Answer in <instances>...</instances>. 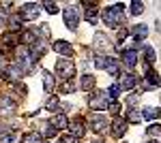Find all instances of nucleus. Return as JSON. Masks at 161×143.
<instances>
[{
  "instance_id": "f257e3e1",
  "label": "nucleus",
  "mask_w": 161,
  "mask_h": 143,
  "mask_svg": "<svg viewBox=\"0 0 161 143\" xmlns=\"http://www.w3.org/2000/svg\"><path fill=\"white\" fill-rule=\"evenodd\" d=\"M123 11H125L123 4H112V7H108L103 11V22H105V26L118 28V26L123 24Z\"/></svg>"
},
{
  "instance_id": "f03ea898",
  "label": "nucleus",
  "mask_w": 161,
  "mask_h": 143,
  "mask_svg": "<svg viewBox=\"0 0 161 143\" xmlns=\"http://www.w3.org/2000/svg\"><path fill=\"white\" fill-rule=\"evenodd\" d=\"M56 75L60 77L62 81H69L75 75V64L71 60H58L56 62Z\"/></svg>"
},
{
  "instance_id": "7ed1b4c3",
  "label": "nucleus",
  "mask_w": 161,
  "mask_h": 143,
  "mask_svg": "<svg viewBox=\"0 0 161 143\" xmlns=\"http://www.w3.org/2000/svg\"><path fill=\"white\" fill-rule=\"evenodd\" d=\"M62 17H64V26H67L69 30H75L77 24H80V9L73 7V4H69V7H64Z\"/></svg>"
},
{
  "instance_id": "20e7f679",
  "label": "nucleus",
  "mask_w": 161,
  "mask_h": 143,
  "mask_svg": "<svg viewBox=\"0 0 161 143\" xmlns=\"http://www.w3.org/2000/svg\"><path fill=\"white\" fill-rule=\"evenodd\" d=\"M114 100L108 92H97L95 96H90V107L97 109V111H101V109H108L110 107V103Z\"/></svg>"
},
{
  "instance_id": "39448f33",
  "label": "nucleus",
  "mask_w": 161,
  "mask_h": 143,
  "mask_svg": "<svg viewBox=\"0 0 161 143\" xmlns=\"http://www.w3.org/2000/svg\"><path fill=\"white\" fill-rule=\"evenodd\" d=\"M39 13H41V4H37V2H26L24 7H22V11H19V15H22V19L32 22V19L39 17Z\"/></svg>"
},
{
  "instance_id": "423d86ee",
  "label": "nucleus",
  "mask_w": 161,
  "mask_h": 143,
  "mask_svg": "<svg viewBox=\"0 0 161 143\" xmlns=\"http://www.w3.org/2000/svg\"><path fill=\"white\" fill-rule=\"evenodd\" d=\"M90 126H92V130L103 132L108 128V118H105L103 113H92V115H90Z\"/></svg>"
},
{
  "instance_id": "0eeeda50",
  "label": "nucleus",
  "mask_w": 161,
  "mask_h": 143,
  "mask_svg": "<svg viewBox=\"0 0 161 143\" xmlns=\"http://www.w3.org/2000/svg\"><path fill=\"white\" fill-rule=\"evenodd\" d=\"M92 45H95L97 51H105V49H110V38L103 32H97V34L92 36Z\"/></svg>"
},
{
  "instance_id": "6e6552de",
  "label": "nucleus",
  "mask_w": 161,
  "mask_h": 143,
  "mask_svg": "<svg viewBox=\"0 0 161 143\" xmlns=\"http://www.w3.org/2000/svg\"><path fill=\"white\" fill-rule=\"evenodd\" d=\"M52 47H54L56 54H60V56H67V58H69V56H73V45H71L69 41H56Z\"/></svg>"
},
{
  "instance_id": "1a4fd4ad",
  "label": "nucleus",
  "mask_w": 161,
  "mask_h": 143,
  "mask_svg": "<svg viewBox=\"0 0 161 143\" xmlns=\"http://www.w3.org/2000/svg\"><path fill=\"white\" fill-rule=\"evenodd\" d=\"M125 130H127V120L116 118L114 122H112V135H114L116 139H120V137L125 135Z\"/></svg>"
},
{
  "instance_id": "9d476101",
  "label": "nucleus",
  "mask_w": 161,
  "mask_h": 143,
  "mask_svg": "<svg viewBox=\"0 0 161 143\" xmlns=\"http://www.w3.org/2000/svg\"><path fill=\"white\" fill-rule=\"evenodd\" d=\"M123 64L127 69H133L137 64V51L136 49H125L123 51Z\"/></svg>"
},
{
  "instance_id": "9b49d317",
  "label": "nucleus",
  "mask_w": 161,
  "mask_h": 143,
  "mask_svg": "<svg viewBox=\"0 0 161 143\" xmlns=\"http://www.w3.org/2000/svg\"><path fill=\"white\" fill-rule=\"evenodd\" d=\"M13 109H15V103L11 100V96L9 94H0V113L7 115V113H11Z\"/></svg>"
},
{
  "instance_id": "f8f14e48",
  "label": "nucleus",
  "mask_w": 161,
  "mask_h": 143,
  "mask_svg": "<svg viewBox=\"0 0 161 143\" xmlns=\"http://www.w3.org/2000/svg\"><path fill=\"white\" fill-rule=\"evenodd\" d=\"M136 84H137L136 75H131V73L120 75V90H131V88H136Z\"/></svg>"
},
{
  "instance_id": "ddd939ff",
  "label": "nucleus",
  "mask_w": 161,
  "mask_h": 143,
  "mask_svg": "<svg viewBox=\"0 0 161 143\" xmlns=\"http://www.w3.org/2000/svg\"><path fill=\"white\" fill-rule=\"evenodd\" d=\"M131 34L136 36L137 43H142V41H144V36L148 34V26H144V24H136L133 28H131Z\"/></svg>"
},
{
  "instance_id": "4468645a",
  "label": "nucleus",
  "mask_w": 161,
  "mask_h": 143,
  "mask_svg": "<svg viewBox=\"0 0 161 143\" xmlns=\"http://www.w3.org/2000/svg\"><path fill=\"white\" fill-rule=\"evenodd\" d=\"M50 124L54 126V128H58V130H64V128H69V120L64 118L62 113H58V115H54V118L50 120Z\"/></svg>"
},
{
  "instance_id": "2eb2a0df",
  "label": "nucleus",
  "mask_w": 161,
  "mask_h": 143,
  "mask_svg": "<svg viewBox=\"0 0 161 143\" xmlns=\"http://www.w3.org/2000/svg\"><path fill=\"white\" fill-rule=\"evenodd\" d=\"M97 17H99V9H97V7H95V4H92V7H88L86 9V13H84V19H86L88 24H97Z\"/></svg>"
},
{
  "instance_id": "dca6fc26",
  "label": "nucleus",
  "mask_w": 161,
  "mask_h": 143,
  "mask_svg": "<svg viewBox=\"0 0 161 143\" xmlns=\"http://www.w3.org/2000/svg\"><path fill=\"white\" fill-rule=\"evenodd\" d=\"M22 24H24L22 15H11V17H9V28H11V32H19V30H22Z\"/></svg>"
},
{
  "instance_id": "f3484780",
  "label": "nucleus",
  "mask_w": 161,
  "mask_h": 143,
  "mask_svg": "<svg viewBox=\"0 0 161 143\" xmlns=\"http://www.w3.org/2000/svg\"><path fill=\"white\" fill-rule=\"evenodd\" d=\"M41 75H43V88H45V92L50 94L52 90H54V75H52L50 71H43Z\"/></svg>"
},
{
  "instance_id": "a211bd4d",
  "label": "nucleus",
  "mask_w": 161,
  "mask_h": 143,
  "mask_svg": "<svg viewBox=\"0 0 161 143\" xmlns=\"http://www.w3.org/2000/svg\"><path fill=\"white\" fill-rule=\"evenodd\" d=\"M144 81L150 85V88H157V85H161V79H159V75L155 71H148L146 73V77H144Z\"/></svg>"
},
{
  "instance_id": "6ab92c4d",
  "label": "nucleus",
  "mask_w": 161,
  "mask_h": 143,
  "mask_svg": "<svg viewBox=\"0 0 161 143\" xmlns=\"http://www.w3.org/2000/svg\"><path fill=\"white\" fill-rule=\"evenodd\" d=\"M69 128H71V135H73V137H77V139H80V137L84 135V124H82L80 120L71 122V124H69Z\"/></svg>"
},
{
  "instance_id": "aec40b11",
  "label": "nucleus",
  "mask_w": 161,
  "mask_h": 143,
  "mask_svg": "<svg viewBox=\"0 0 161 143\" xmlns=\"http://www.w3.org/2000/svg\"><path fill=\"white\" fill-rule=\"evenodd\" d=\"M161 115V109H155V107H146L142 111V118L144 120H157Z\"/></svg>"
},
{
  "instance_id": "412c9836",
  "label": "nucleus",
  "mask_w": 161,
  "mask_h": 143,
  "mask_svg": "<svg viewBox=\"0 0 161 143\" xmlns=\"http://www.w3.org/2000/svg\"><path fill=\"white\" fill-rule=\"evenodd\" d=\"M105 71L110 73L112 77H120V66H118V62H116L114 58H110V64H108V69H105Z\"/></svg>"
},
{
  "instance_id": "4be33fe9",
  "label": "nucleus",
  "mask_w": 161,
  "mask_h": 143,
  "mask_svg": "<svg viewBox=\"0 0 161 143\" xmlns=\"http://www.w3.org/2000/svg\"><path fill=\"white\" fill-rule=\"evenodd\" d=\"M80 85H82V90H92V88H95V77H92V75H84L82 81H80Z\"/></svg>"
},
{
  "instance_id": "5701e85b",
  "label": "nucleus",
  "mask_w": 161,
  "mask_h": 143,
  "mask_svg": "<svg viewBox=\"0 0 161 143\" xmlns=\"http://www.w3.org/2000/svg\"><path fill=\"white\" fill-rule=\"evenodd\" d=\"M144 54H146V62L148 64H155L157 62V54H155V49L150 47V45H144Z\"/></svg>"
},
{
  "instance_id": "b1692460",
  "label": "nucleus",
  "mask_w": 161,
  "mask_h": 143,
  "mask_svg": "<svg viewBox=\"0 0 161 143\" xmlns=\"http://www.w3.org/2000/svg\"><path fill=\"white\" fill-rule=\"evenodd\" d=\"M22 143H41V135L39 132H28V135H24Z\"/></svg>"
},
{
  "instance_id": "393cba45",
  "label": "nucleus",
  "mask_w": 161,
  "mask_h": 143,
  "mask_svg": "<svg viewBox=\"0 0 161 143\" xmlns=\"http://www.w3.org/2000/svg\"><path fill=\"white\" fill-rule=\"evenodd\" d=\"M129 122H131V124H137V122H142V111H137V109H131V111H129Z\"/></svg>"
},
{
  "instance_id": "a878e982",
  "label": "nucleus",
  "mask_w": 161,
  "mask_h": 143,
  "mask_svg": "<svg viewBox=\"0 0 161 143\" xmlns=\"http://www.w3.org/2000/svg\"><path fill=\"white\" fill-rule=\"evenodd\" d=\"M146 132H148V137H159L161 139V124H150Z\"/></svg>"
},
{
  "instance_id": "bb28decb",
  "label": "nucleus",
  "mask_w": 161,
  "mask_h": 143,
  "mask_svg": "<svg viewBox=\"0 0 161 143\" xmlns=\"http://www.w3.org/2000/svg\"><path fill=\"white\" fill-rule=\"evenodd\" d=\"M129 7H131V13H133V15H140V13L144 11V2H140V0H133Z\"/></svg>"
},
{
  "instance_id": "cd10ccee",
  "label": "nucleus",
  "mask_w": 161,
  "mask_h": 143,
  "mask_svg": "<svg viewBox=\"0 0 161 143\" xmlns=\"http://www.w3.org/2000/svg\"><path fill=\"white\" fill-rule=\"evenodd\" d=\"M108 64H110V58L97 56V60H95V66H97V69H108Z\"/></svg>"
},
{
  "instance_id": "c85d7f7f",
  "label": "nucleus",
  "mask_w": 161,
  "mask_h": 143,
  "mask_svg": "<svg viewBox=\"0 0 161 143\" xmlns=\"http://www.w3.org/2000/svg\"><path fill=\"white\" fill-rule=\"evenodd\" d=\"M58 107H60V103H58V98H56V96H52L50 100L45 103V109H47V111H56Z\"/></svg>"
},
{
  "instance_id": "c756f323",
  "label": "nucleus",
  "mask_w": 161,
  "mask_h": 143,
  "mask_svg": "<svg viewBox=\"0 0 161 143\" xmlns=\"http://www.w3.org/2000/svg\"><path fill=\"white\" fill-rule=\"evenodd\" d=\"M60 90L64 92V94H71V92L75 90V84L71 81V79H69V81H64V84H62V88H60Z\"/></svg>"
},
{
  "instance_id": "7c9ffc66",
  "label": "nucleus",
  "mask_w": 161,
  "mask_h": 143,
  "mask_svg": "<svg viewBox=\"0 0 161 143\" xmlns=\"http://www.w3.org/2000/svg\"><path fill=\"white\" fill-rule=\"evenodd\" d=\"M43 7H45V11H47V13H52V15H54V13L58 11L56 2H52V0H47V2H43Z\"/></svg>"
},
{
  "instance_id": "2f4dec72",
  "label": "nucleus",
  "mask_w": 161,
  "mask_h": 143,
  "mask_svg": "<svg viewBox=\"0 0 161 143\" xmlns=\"http://www.w3.org/2000/svg\"><path fill=\"white\" fill-rule=\"evenodd\" d=\"M43 135H45V137H54V135H56V128H54V126H52V124H45V126H43Z\"/></svg>"
},
{
  "instance_id": "473e14b6",
  "label": "nucleus",
  "mask_w": 161,
  "mask_h": 143,
  "mask_svg": "<svg viewBox=\"0 0 161 143\" xmlns=\"http://www.w3.org/2000/svg\"><path fill=\"white\" fill-rule=\"evenodd\" d=\"M118 92H120V84H114V85H110V90H108V94H110L112 98H116V96H118Z\"/></svg>"
},
{
  "instance_id": "72a5a7b5",
  "label": "nucleus",
  "mask_w": 161,
  "mask_h": 143,
  "mask_svg": "<svg viewBox=\"0 0 161 143\" xmlns=\"http://www.w3.org/2000/svg\"><path fill=\"white\" fill-rule=\"evenodd\" d=\"M17 41H19L17 34H7L4 36V43H9V45H17Z\"/></svg>"
},
{
  "instance_id": "f704fd0d",
  "label": "nucleus",
  "mask_w": 161,
  "mask_h": 143,
  "mask_svg": "<svg viewBox=\"0 0 161 143\" xmlns=\"http://www.w3.org/2000/svg\"><path fill=\"white\" fill-rule=\"evenodd\" d=\"M60 143H77V137H73V135H64L60 139Z\"/></svg>"
},
{
  "instance_id": "c9c22d12",
  "label": "nucleus",
  "mask_w": 161,
  "mask_h": 143,
  "mask_svg": "<svg viewBox=\"0 0 161 143\" xmlns=\"http://www.w3.org/2000/svg\"><path fill=\"white\" fill-rule=\"evenodd\" d=\"M112 111V113H118V111H120V105H118V103H116V100H112L110 103V107H108Z\"/></svg>"
},
{
  "instance_id": "e433bc0d",
  "label": "nucleus",
  "mask_w": 161,
  "mask_h": 143,
  "mask_svg": "<svg viewBox=\"0 0 161 143\" xmlns=\"http://www.w3.org/2000/svg\"><path fill=\"white\" fill-rule=\"evenodd\" d=\"M4 24H7V9L2 7L0 9V26H4Z\"/></svg>"
},
{
  "instance_id": "4c0bfd02",
  "label": "nucleus",
  "mask_w": 161,
  "mask_h": 143,
  "mask_svg": "<svg viewBox=\"0 0 161 143\" xmlns=\"http://www.w3.org/2000/svg\"><path fill=\"white\" fill-rule=\"evenodd\" d=\"M137 100H140V96H137V94H131V96H129V105H136Z\"/></svg>"
},
{
  "instance_id": "58836bf2",
  "label": "nucleus",
  "mask_w": 161,
  "mask_h": 143,
  "mask_svg": "<svg viewBox=\"0 0 161 143\" xmlns=\"http://www.w3.org/2000/svg\"><path fill=\"white\" fill-rule=\"evenodd\" d=\"M146 143H153V141H146Z\"/></svg>"
},
{
  "instance_id": "ea45409f",
  "label": "nucleus",
  "mask_w": 161,
  "mask_h": 143,
  "mask_svg": "<svg viewBox=\"0 0 161 143\" xmlns=\"http://www.w3.org/2000/svg\"><path fill=\"white\" fill-rule=\"evenodd\" d=\"M95 143H99V141H95Z\"/></svg>"
}]
</instances>
